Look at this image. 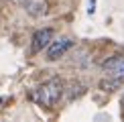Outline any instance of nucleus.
Segmentation results:
<instances>
[{
	"label": "nucleus",
	"mask_w": 124,
	"mask_h": 122,
	"mask_svg": "<svg viewBox=\"0 0 124 122\" xmlns=\"http://www.w3.org/2000/svg\"><path fill=\"white\" fill-rule=\"evenodd\" d=\"M71 47H73V39H69V37H63V39H57V41H51V43L47 45V59H49V61L61 59Z\"/></svg>",
	"instance_id": "obj_2"
},
{
	"label": "nucleus",
	"mask_w": 124,
	"mask_h": 122,
	"mask_svg": "<svg viewBox=\"0 0 124 122\" xmlns=\"http://www.w3.org/2000/svg\"><path fill=\"white\" fill-rule=\"evenodd\" d=\"M104 69L108 71V75L116 79H124V57H112L104 63Z\"/></svg>",
	"instance_id": "obj_5"
},
{
	"label": "nucleus",
	"mask_w": 124,
	"mask_h": 122,
	"mask_svg": "<svg viewBox=\"0 0 124 122\" xmlns=\"http://www.w3.org/2000/svg\"><path fill=\"white\" fill-rule=\"evenodd\" d=\"M53 41V29H39L37 33L33 35V43H31V49L33 53H39L43 51L47 45Z\"/></svg>",
	"instance_id": "obj_3"
},
{
	"label": "nucleus",
	"mask_w": 124,
	"mask_h": 122,
	"mask_svg": "<svg viewBox=\"0 0 124 122\" xmlns=\"http://www.w3.org/2000/svg\"><path fill=\"white\" fill-rule=\"evenodd\" d=\"M23 2V8L27 10L31 16H43V14H47V0H20Z\"/></svg>",
	"instance_id": "obj_4"
},
{
	"label": "nucleus",
	"mask_w": 124,
	"mask_h": 122,
	"mask_svg": "<svg viewBox=\"0 0 124 122\" xmlns=\"http://www.w3.org/2000/svg\"><path fill=\"white\" fill-rule=\"evenodd\" d=\"M63 96V81L59 77H51L35 90V102H39L45 108H53Z\"/></svg>",
	"instance_id": "obj_1"
}]
</instances>
